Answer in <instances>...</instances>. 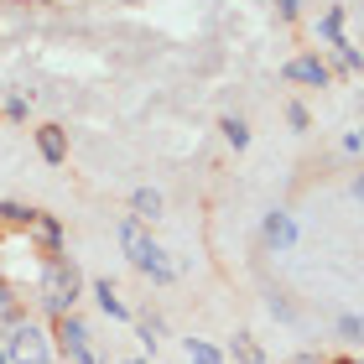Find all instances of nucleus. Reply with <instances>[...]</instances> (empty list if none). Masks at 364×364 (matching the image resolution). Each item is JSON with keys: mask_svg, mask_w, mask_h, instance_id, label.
<instances>
[{"mask_svg": "<svg viewBox=\"0 0 364 364\" xmlns=\"http://www.w3.org/2000/svg\"><path fill=\"white\" fill-rule=\"evenodd\" d=\"M11 302H16V291H11V287H6V281H0V312H6V307H11Z\"/></svg>", "mask_w": 364, "mask_h": 364, "instance_id": "nucleus-21", "label": "nucleus"}, {"mask_svg": "<svg viewBox=\"0 0 364 364\" xmlns=\"http://www.w3.org/2000/svg\"><path fill=\"white\" fill-rule=\"evenodd\" d=\"M354 198H364V177H354Z\"/></svg>", "mask_w": 364, "mask_h": 364, "instance_id": "nucleus-23", "label": "nucleus"}, {"mask_svg": "<svg viewBox=\"0 0 364 364\" xmlns=\"http://www.w3.org/2000/svg\"><path fill=\"white\" fill-rule=\"evenodd\" d=\"M219 130H224V141L235 146V151H245V146H250V125H245L240 114H224V120H219Z\"/></svg>", "mask_w": 364, "mask_h": 364, "instance_id": "nucleus-11", "label": "nucleus"}, {"mask_svg": "<svg viewBox=\"0 0 364 364\" xmlns=\"http://www.w3.org/2000/svg\"><path fill=\"white\" fill-rule=\"evenodd\" d=\"M359 136H364V130H359Z\"/></svg>", "mask_w": 364, "mask_h": 364, "instance_id": "nucleus-27", "label": "nucleus"}, {"mask_svg": "<svg viewBox=\"0 0 364 364\" xmlns=\"http://www.w3.org/2000/svg\"><path fill=\"white\" fill-rule=\"evenodd\" d=\"M37 151H42V161H53V167H63V161H68L63 125H42V130H37Z\"/></svg>", "mask_w": 364, "mask_h": 364, "instance_id": "nucleus-6", "label": "nucleus"}, {"mask_svg": "<svg viewBox=\"0 0 364 364\" xmlns=\"http://www.w3.org/2000/svg\"><path fill=\"white\" fill-rule=\"evenodd\" d=\"M338 364H349V359H338Z\"/></svg>", "mask_w": 364, "mask_h": 364, "instance_id": "nucleus-26", "label": "nucleus"}, {"mask_svg": "<svg viewBox=\"0 0 364 364\" xmlns=\"http://www.w3.org/2000/svg\"><path fill=\"white\" fill-rule=\"evenodd\" d=\"M78 291H84V271L73 266L68 255H42V281H37V302L53 312V318H68Z\"/></svg>", "mask_w": 364, "mask_h": 364, "instance_id": "nucleus-1", "label": "nucleus"}, {"mask_svg": "<svg viewBox=\"0 0 364 364\" xmlns=\"http://www.w3.org/2000/svg\"><path fill=\"white\" fill-rule=\"evenodd\" d=\"M188 364H224V354L203 338H188Z\"/></svg>", "mask_w": 364, "mask_h": 364, "instance_id": "nucleus-13", "label": "nucleus"}, {"mask_svg": "<svg viewBox=\"0 0 364 364\" xmlns=\"http://www.w3.org/2000/svg\"><path fill=\"white\" fill-rule=\"evenodd\" d=\"M120 250L130 255V266H136L141 276H151L156 287H172V281H177V266L167 260V250L146 235L141 219H125V224H120Z\"/></svg>", "mask_w": 364, "mask_h": 364, "instance_id": "nucleus-2", "label": "nucleus"}, {"mask_svg": "<svg viewBox=\"0 0 364 364\" xmlns=\"http://www.w3.org/2000/svg\"><path fill=\"white\" fill-rule=\"evenodd\" d=\"M271 312H276V318H281V323H291V318H296V307L287 302V296H271Z\"/></svg>", "mask_w": 364, "mask_h": 364, "instance_id": "nucleus-17", "label": "nucleus"}, {"mask_svg": "<svg viewBox=\"0 0 364 364\" xmlns=\"http://www.w3.org/2000/svg\"><path fill=\"white\" fill-rule=\"evenodd\" d=\"M291 364H318V354H296Z\"/></svg>", "mask_w": 364, "mask_h": 364, "instance_id": "nucleus-22", "label": "nucleus"}, {"mask_svg": "<svg viewBox=\"0 0 364 364\" xmlns=\"http://www.w3.org/2000/svg\"><path fill=\"white\" fill-rule=\"evenodd\" d=\"M130 364H146V359H130Z\"/></svg>", "mask_w": 364, "mask_h": 364, "instance_id": "nucleus-25", "label": "nucleus"}, {"mask_svg": "<svg viewBox=\"0 0 364 364\" xmlns=\"http://www.w3.org/2000/svg\"><path fill=\"white\" fill-rule=\"evenodd\" d=\"M296 11H302V0H276V16H281V21H296Z\"/></svg>", "mask_w": 364, "mask_h": 364, "instance_id": "nucleus-20", "label": "nucleus"}, {"mask_svg": "<svg viewBox=\"0 0 364 364\" xmlns=\"http://www.w3.org/2000/svg\"><path fill=\"white\" fill-rule=\"evenodd\" d=\"M333 53H338V68H343V73H359V68H364V58L354 53L349 42H343V47H333Z\"/></svg>", "mask_w": 364, "mask_h": 364, "instance_id": "nucleus-16", "label": "nucleus"}, {"mask_svg": "<svg viewBox=\"0 0 364 364\" xmlns=\"http://www.w3.org/2000/svg\"><path fill=\"white\" fill-rule=\"evenodd\" d=\"M235 359H240V364H266V354L255 349V338H250V333H240V338H235Z\"/></svg>", "mask_w": 364, "mask_h": 364, "instance_id": "nucleus-14", "label": "nucleus"}, {"mask_svg": "<svg viewBox=\"0 0 364 364\" xmlns=\"http://www.w3.org/2000/svg\"><path fill=\"white\" fill-rule=\"evenodd\" d=\"M338 338H343V343H359V338H364V318L343 312V318H338Z\"/></svg>", "mask_w": 364, "mask_h": 364, "instance_id": "nucleus-15", "label": "nucleus"}, {"mask_svg": "<svg viewBox=\"0 0 364 364\" xmlns=\"http://www.w3.org/2000/svg\"><path fill=\"white\" fill-rule=\"evenodd\" d=\"M260 240H266L271 250H291V245H296V219L287 208H271L266 224H260Z\"/></svg>", "mask_w": 364, "mask_h": 364, "instance_id": "nucleus-5", "label": "nucleus"}, {"mask_svg": "<svg viewBox=\"0 0 364 364\" xmlns=\"http://www.w3.org/2000/svg\"><path fill=\"white\" fill-rule=\"evenodd\" d=\"M37 240H42V255H63V224L53 219V213H37Z\"/></svg>", "mask_w": 364, "mask_h": 364, "instance_id": "nucleus-9", "label": "nucleus"}, {"mask_svg": "<svg viewBox=\"0 0 364 364\" xmlns=\"http://www.w3.org/2000/svg\"><path fill=\"white\" fill-rule=\"evenodd\" d=\"M281 73H287L291 84H307V89H323L328 78H333V73H328V63H323L318 53H302V58H291V63H287Z\"/></svg>", "mask_w": 364, "mask_h": 364, "instance_id": "nucleus-4", "label": "nucleus"}, {"mask_svg": "<svg viewBox=\"0 0 364 364\" xmlns=\"http://www.w3.org/2000/svg\"><path fill=\"white\" fill-rule=\"evenodd\" d=\"M58 349H63L68 364H99L94 349H89V328L78 323L73 312H68V318H58Z\"/></svg>", "mask_w": 364, "mask_h": 364, "instance_id": "nucleus-3", "label": "nucleus"}, {"mask_svg": "<svg viewBox=\"0 0 364 364\" xmlns=\"http://www.w3.org/2000/svg\"><path fill=\"white\" fill-rule=\"evenodd\" d=\"M287 125L291 130H307V109L302 105H287Z\"/></svg>", "mask_w": 364, "mask_h": 364, "instance_id": "nucleus-19", "label": "nucleus"}, {"mask_svg": "<svg viewBox=\"0 0 364 364\" xmlns=\"http://www.w3.org/2000/svg\"><path fill=\"white\" fill-rule=\"evenodd\" d=\"M318 31H323V42H328V47H343V11L333 6V11H328L323 21H318Z\"/></svg>", "mask_w": 364, "mask_h": 364, "instance_id": "nucleus-12", "label": "nucleus"}, {"mask_svg": "<svg viewBox=\"0 0 364 364\" xmlns=\"http://www.w3.org/2000/svg\"><path fill=\"white\" fill-rule=\"evenodd\" d=\"M94 302H99V312H105V318H114V323L130 318V307L120 302V291H114L109 281H94Z\"/></svg>", "mask_w": 364, "mask_h": 364, "instance_id": "nucleus-8", "label": "nucleus"}, {"mask_svg": "<svg viewBox=\"0 0 364 364\" xmlns=\"http://www.w3.org/2000/svg\"><path fill=\"white\" fill-rule=\"evenodd\" d=\"M130 219H141V224L161 219V193L156 188H136V193H130Z\"/></svg>", "mask_w": 364, "mask_h": 364, "instance_id": "nucleus-7", "label": "nucleus"}, {"mask_svg": "<svg viewBox=\"0 0 364 364\" xmlns=\"http://www.w3.org/2000/svg\"><path fill=\"white\" fill-rule=\"evenodd\" d=\"M141 338L156 349V338H161V318H146V323H141Z\"/></svg>", "mask_w": 364, "mask_h": 364, "instance_id": "nucleus-18", "label": "nucleus"}, {"mask_svg": "<svg viewBox=\"0 0 364 364\" xmlns=\"http://www.w3.org/2000/svg\"><path fill=\"white\" fill-rule=\"evenodd\" d=\"M0 224H11V229H31L37 224V208H26V203H0Z\"/></svg>", "mask_w": 364, "mask_h": 364, "instance_id": "nucleus-10", "label": "nucleus"}, {"mask_svg": "<svg viewBox=\"0 0 364 364\" xmlns=\"http://www.w3.org/2000/svg\"><path fill=\"white\" fill-rule=\"evenodd\" d=\"M0 364H16V359H11V354H6V349H0Z\"/></svg>", "mask_w": 364, "mask_h": 364, "instance_id": "nucleus-24", "label": "nucleus"}]
</instances>
